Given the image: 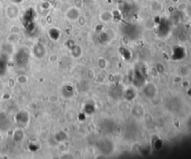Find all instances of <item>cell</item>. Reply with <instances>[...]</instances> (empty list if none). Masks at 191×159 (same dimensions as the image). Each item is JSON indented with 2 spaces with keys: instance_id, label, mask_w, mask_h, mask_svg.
I'll use <instances>...</instances> for the list:
<instances>
[{
  "instance_id": "6da1fadb",
  "label": "cell",
  "mask_w": 191,
  "mask_h": 159,
  "mask_svg": "<svg viewBox=\"0 0 191 159\" xmlns=\"http://www.w3.org/2000/svg\"><path fill=\"white\" fill-rule=\"evenodd\" d=\"M80 16H81L80 8H78L75 6L70 7L65 12V17L70 21H76Z\"/></svg>"
},
{
  "instance_id": "7a4b0ae2",
  "label": "cell",
  "mask_w": 191,
  "mask_h": 159,
  "mask_svg": "<svg viewBox=\"0 0 191 159\" xmlns=\"http://www.w3.org/2000/svg\"><path fill=\"white\" fill-rule=\"evenodd\" d=\"M19 13V9L14 5H11L8 7L7 9V15L9 18L11 19H14L16 18Z\"/></svg>"
},
{
  "instance_id": "3957f363",
  "label": "cell",
  "mask_w": 191,
  "mask_h": 159,
  "mask_svg": "<svg viewBox=\"0 0 191 159\" xmlns=\"http://www.w3.org/2000/svg\"><path fill=\"white\" fill-rule=\"evenodd\" d=\"M111 14L109 11H104L100 14V20L103 23H108L111 20Z\"/></svg>"
},
{
  "instance_id": "277c9868",
  "label": "cell",
  "mask_w": 191,
  "mask_h": 159,
  "mask_svg": "<svg viewBox=\"0 0 191 159\" xmlns=\"http://www.w3.org/2000/svg\"><path fill=\"white\" fill-rule=\"evenodd\" d=\"M175 8L179 11H185L188 8V4L186 2H179L176 4Z\"/></svg>"
},
{
  "instance_id": "5b68a950",
  "label": "cell",
  "mask_w": 191,
  "mask_h": 159,
  "mask_svg": "<svg viewBox=\"0 0 191 159\" xmlns=\"http://www.w3.org/2000/svg\"><path fill=\"white\" fill-rule=\"evenodd\" d=\"M7 40L8 42L11 44L16 43V42L19 40V35H18V33H11V34L8 37Z\"/></svg>"
},
{
  "instance_id": "8992f818",
  "label": "cell",
  "mask_w": 191,
  "mask_h": 159,
  "mask_svg": "<svg viewBox=\"0 0 191 159\" xmlns=\"http://www.w3.org/2000/svg\"><path fill=\"white\" fill-rule=\"evenodd\" d=\"M16 82L18 84H19V85H23V84L26 83L28 82V77L24 75L19 76V77H17Z\"/></svg>"
},
{
  "instance_id": "52a82bcc",
  "label": "cell",
  "mask_w": 191,
  "mask_h": 159,
  "mask_svg": "<svg viewBox=\"0 0 191 159\" xmlns=\"http://www.w3.org/2000/svg\"><path fill=\"white\" fill-rule=\"evenodd\" d=\"M76 21H77V23H79V25L80 26L84 27L87 23V18L84 16H81H81L78 18V19Z\"/></svg>"
},
{
  "instance_id": "ba28073f",
  "label": "cell",
  "mask_w": 191,
  "mask_h": 159,
  "mask_svg": "<svg viewBox=\"0 0 191 159\" xmlns=\"http://www.w3.org/2000/svg\"><path fill=\"white\" fill-rule=\"evenodd\" d=\"M73 3H74V6L78 8H81V7L83 6V0H73Z\"/></svg>"
},
{
  "instance_id": "9c48e42d",
  "label": "cell",
  "mask_w": 191,
  "mask_h": 159,
  "mask_svg": "<svg viewBox=\"0 0 191 159\" xmlns=\"http://www.w3.org/2000/svg\"><path fill=\"white\" fill-rule=\"evenodd\" d=\"M90 16H91V12L90 11H85V13H84V16L88 19V17H90Z\"/></svg>"
},
{
  "instance_id": "30bf717a",
  "label": "cell",
  "mask_w": 191,
  "mask_h": 159,
  "mask_svg": "<svg viewBox=\"0 0 191 159\" xmlns=\"http://www.w3.org/2000/svg\"><path fill=\"white\" fill-rule=\"evenodd\" d=\"M171 1H172V2L175 4H177L178 2H179V0H171Z\"/></svg>"
},
{
  "instance_id": "8fae6325",
  "label": "cell",
  "mask_w": 191,
  "mask_h": 159,
  "mask_svg": "<svg viewBox=\"0 0 191 159\" xmlns=\"http://www.w3.org/2000/svg\"><path fill=\"white\" fill-rule=\"evenodd\" d=\"M2 3H1V2H0V10H1V8H2Z\"/></svg>"
}]
</instances>
